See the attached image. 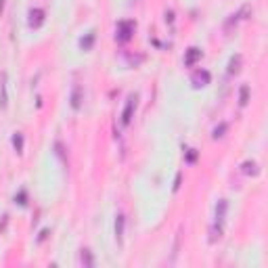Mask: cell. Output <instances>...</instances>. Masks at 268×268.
Instances as JSON below:
<instances>
[{
	"label": "cell",
	"mask_w": 268,
	"mask_h": 268,
	"mask_svg": "<svg viewBox=\"0 0 268 268\" xmlns=\"http://www.w3.org/2000/svg\"><path fill=\"white\" fill-rule=\"evenodd\" d=\"M243 172H245V174H258L256 162H245V164H243Z\"/></svg>",
	"instance_id": "cell-9"
},
{
	"label": "cell",
	"mask_w": 268,
	"mask_h": 268,
	"mask_svg": "<svg viewBox=\"0 0 268 268\" xmlns=\"http://www.w3.org/2000/svg\"><path fill=\"white\" fill-rule=\"evenodd\" d=\"M44 24V11L42 9H32L30 11V28H40Z\"/></svg>",
	"instance_id": "cell-5"
},
{
	"label": "cell",
	"mask_w": 268,
	"mask_h": 268,
	"mask_svg": "<svg viewBox=\"0 0 268 268\" xmlns=\"http://www.w3.org/2000/svg\"><path fill=\"white\" fill-rule=\"evenodd\" d=\"M134 30H137V24L134 21H120L118 24V32H116V38L120 42H128L134 34Z\"/></svg>",
	"instance_id": "cell-1"
},
{
	"label": "cell",
	"mask_w": 268,
	"mask_h": 268,
	"mask_svg": "<svg viewBox=\"0 0 268 268\" xmlns=\"http://www.w3.org/2000/svg\"><path fill=\"white\" fill-rule=\"evenodd\" d=\"M248 95H250V88H248V86H243V88H241V105L248 103Z\"/></svg>",
	"instance_id": "cell-14"
},
{
	"label": "cell",
	"mask_w": 268,
	"mask_h": 268,
	"mask_svg": "<svg viewBox=\"0 0 268 268\" xmlns=\"http://www.w3.org/2000/svg\"><path fill=\"white\" fill-rule=\"evenodd\" d=\"M13 147L17 149V153H21V151H24V137H21L19 132H17L15 137H13Z\"/></svg>",
	"instance_id": "cell-8"
},
{
	"label": "cell",
	"mask_w": 268,
	"mask_h": 268,
	"mask_svg": "<svg viewBox=\"0 0 268 268\" xmlns=\"http://www.w3.org/2000/svg\"><path fill=\"white\" fill-rule=\"evenodd\" d=\"M225 130H227V124H220V128H216V130H214V139H220V137H225V134H222Z\"/></svg>",
	"instance_id": "cell-15"
},
{
	"label": "cell",
	"mask_w": 268,
	"mask_h": 268,
	"mask_svg": "<svg viewBox=\"0 0 268 268\" xmlns=\"http://www.w3.org/2000/svg\"><path fill=\"white\" fill-rule=\"evenodd\" d=\"M80 262L86 264V266H93V256L88 250H82V256H80Z\"/></svg>",
	"instance_id": "cell-10"
},
{
	"label": "cell",
	"mask_w": 268,
	"mask_h": 268,
	"mask_svg": "<svg viewBox=\"0 0 268 268\" xmlns=\"http://www.w3.org/2000/svg\"><path fill=\"white\" fill-rule=\"evenodd\" d=\"M72 107H74V109L80 107V88H76V93H74V97H72Z\"/></svg>",
	"instance_id": "cell-13"
},
{
	"label": "cell",
	"mask_w": 268,
	"mask_h": 268,
	"mask_svg": "<svg viewBox=\"0 0 268 268\" xmlns=\"http://www.w3.org/2000/svg\"><path fill=\"white\" fill-rule=\"evenodd\" d=\"M210 80H212V76H210V72H206V70H197V72L193 74V78H191V82H193L195 88H204V86H208Z\"/></svg>",
	"instance_id": "cell-2"
},
{
	"label": "cell",
	"mask_w": 268,
	"mask_h": 268,
	"mask_svg": "<svg viewBox=\"0 0 268 268\" xmlns=\"http://www.w3.org/2000/svg\"><path fill=\"white\" fill-rule=\"evenodd\" d=\"M93 42H95V32H91L86 38H82V42H80V44H82V49H84V51H88V49L93 47Z\"/></svg>",
	"instance_id": "cell-7"
},
{
	"label": "cell",
	"mask_w": 268,
	"mask_h": 268,
	"mask_svg": "<svg viewBox=\"0 0 268 268\" xmlns=\"http://www.w3.org/2000/svg\"><path fill=\"white\" fill-rule=\"evenodd\" d=\"M239 63H241V55H237V57L231 59V67H229L231 74H237V72H239Z\"/></svg>",
	"instance_id": "cell-11"
},
{
	"label": "cell",
	"mask_w": 268,
	"mask_h": 268,
	"mask_svg": "<svg viewBox=\"0 0 268 268\" xmlns=\"http://www.w3.org/2000/svg\"><path fill=\"white\" fill-rule=\"evenodd\" d=\"M201 57H204V53H201L199 49H195V47H191V49L187 51V55H185V65H187V67H193Z\"/></svg>",
	"instance_id": "cell-4"
},
{
	"label": "cell",
	"mask_w": 268,
	"mask_h": 268,
	"mask_svg": "<svg viewBox=\"0 0 268 268\" xmlns=\"http://www.w3.org/2000/svg\"><path fill=\"white\" fill-rule=\"evenodd\" d=\"M122 235H124V216H118V220H116V237H118L120 243H122Z\"/></svg>",
	"instance_id": "cell-6"
},
{
	"label": "cell",
	"mask_w": 268,
	"mask_h": 268,
	"mask_svg": "<svg viewBox=\"0 0 268 268\" xmlns=\"http://www.w3.org/2000/svg\"><path fill=\"white\" fill-rule=\"evenodd\" d=\"M134 109H137V97H130L128 99V103H126V107H124V114H122V124L124 126H128L130 122H132V116H134Z\"/></svg>",
	"instance_id": "cell-3"
},
{
	"label": "cell",
	"mask_w": 268,
	"mask_h": 268,
	"mask_svg": "<svg viewBox=\"0 0 268 268\" xmlns=\"http://www.w3.org/2000/svg\"><path fill=\"white\" fill-rule=\"evenodd\" d=\"M0 88H3V97H0V105L7 107V74L3 76V86H0Z\"/></svg>",
	"instance_id": "cell-12"
}]
</instances>
